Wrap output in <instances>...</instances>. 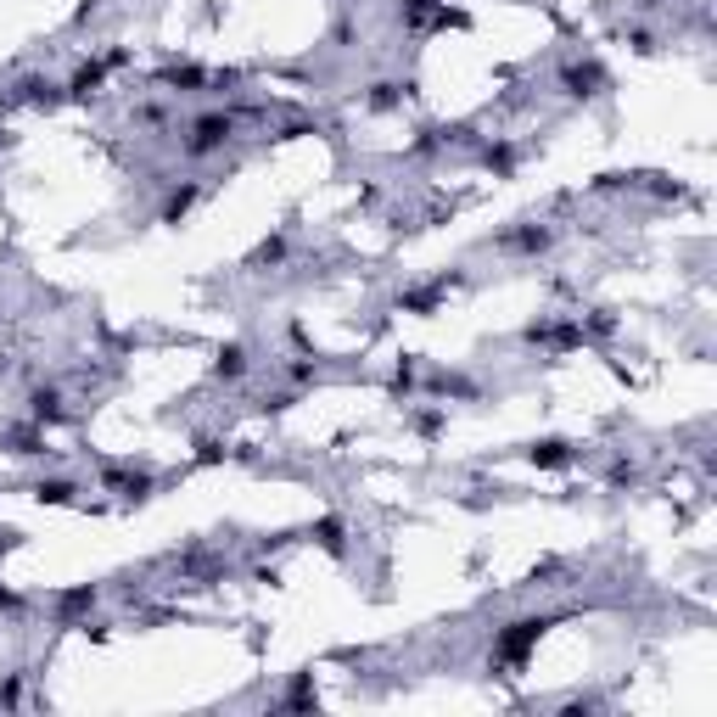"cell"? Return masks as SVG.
<instances>
[{
	"instance_id": "1",
	"label": "cell",
	"mask_w": 717,
	"mask_h": 717,
	"mask_svg": "<svg viewBox=\"0 0 717 717\" xmlns=\"http://www.w3.org/2000/svg\"><path fill=\"white\" fill-rule=\"evenodd\" d=\"M230 135H236V118H230V113H202L197 124H191L185 157H213V152H225Z\"/></svg>"
},
{
	"instance_id": "2",
	"label": "cell",
	"mask_w": 717,
	"mask_h": 717,
	"mask_svg": "<svg viewBox=\"0 0 717 717\" xmlns=\"http://www.w3.org/2000/svg\"><path fill=\"white\" fill-rule=\"evenodd\" d=\"M549 622L544 617H527V622H510L505 633H499V661H521L527 650L538 645V633H544Z\"/></svg>"
},
{
	"instance_id": "3",
	"label": "cell",
	"mask_w": 717,
	"mask_h": 717,
	"mask_svg": "<svg viewBox=\"0 0 717 717\" xmlns=\"http://www.w3.org/2000/svg\"><path fill=\"white\" fill-rule=\"evenodd\" d=\"M213 370L225 381H236V376H247V348L241 342H230V348H219V359H213Z\"/></svg>"
},
{
	"instance_id": "4",
	"label": "cell",
	"mask_w": 717,
	"mask_h": 717,
	"mask_svg": "<svg viewBox=\"0 0 717 717\" xmlns=\"http://www.w3.org/2000/svg\"><path fill=\"white\" fill-rule=\"evenodd\" d=\"M34 421H62V393L57 387H40V393H34Z\"/></svg>"
},
{
	"instance_id": "5",
	"label": "cell",
	"mask_w": 717,
	"mask_h": 717,
	"mask_svg": "<svg viewBox=\"0 0 717 717\" xmlns=\"http://www.w3.org/2000/svg\"><path fill=\"white\" fill-rule=\"evenodd\" d=\"M505 247H516V253H544L549 230H516V236H505Z\"/></svg>"
},
{
	"instance_id": "6",
	"label": "cell",
	"mask_w": 717,
	"mask_h": 717,
	"mask_svg": "<svg viewBox=\"0 0 717 717\" xmlns=\"http://www.w3.org/2000/svg\"><path fill=\"white\" fill-rule=\"evenodd\" d=\"M566 85H572V96H594V85H600V68H566Z\"/></svg>"
},
{
	"instance_id": "7",
	"label": "cell",
	"mask_w": 717,
	"mask_h": 717,
	"mask_svg": "<svg viewBox=\"0 0 717 717\" xmlns=\"http://www.w3.org/2000/svg\"><path fill=\"white\" fill-rule=\"evenodd\" d=\"M533 465H572V449H566V443H538Z\"/></svg>"
},
{
	"instance_id": "8",
	"label": "cell",
	"mask_w": 717,
	"mask_h": 717,
	"mask_svg": "<svg viewBox=\"0 0 717 717\" xmlns=\"http://www.w3.org/2000/svg\"><path fill=\"white\" fill-rule=\"evenodd\" d=\"M191 202H197V185H180V191H174V197L163 202V219H169V225H174V219H180V213L191 208Z\"/></svg>"
},
{
	"instance_id": "9",
	"label": "cell",
	"mask_w": 717,
	"mask_h": 717,
	"mask_svg": "<svg viewBox=\"0 0 717 717\" xmlns=\"http://www.w3.org/2000/svg\"><path fill=\"white\" fill-rule=\"evenodd\" d=\"M34 493H40V499H51V505H68V499H73V493H79V488H73V482H40V488H34Z\"/></svg>"
},
{
	"instance_id": "10",
	"label": "cell",
	"mask_w": 717,
	"mask_h": 717,
	"mask_svg": "<svg viewBox=\"0 0 717 717\" xmlns=\"http://www.w3.org/2000/svg\"><path fill=\"white\" fill-rule=\"evenodd\" d=\"M398 101V85H376V96H370V107H393Z\"/></svg>"
}]
</instances>
